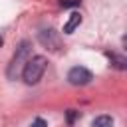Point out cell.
Segmentation results:
<instances>
[{"instance_id":"cell-1","label":"cell","mask_w":127,"mask_h":127,"mask_svg":"<svg viewBox=\"0 0 127 127\" xmlns=\"http://www.w3.org/2000/svg\"><path fill=\"white\" fill-rule=\"evenodd\" d=\"M46 65H48V60H46L44 56H32V58L26 62L24 69H22V79H24L28 85L38 83V81L42 79L44 71H46Z\"/></svg>"},{"instance_id":"cell-2","label":"cell","mask_w":127,"mask_h":127,"mask_svg":"<svg viewBox=\"0 0 127 127\" xmlns=\"http://www.w3.org/2000/svg\"><path fill=\"white\" fill-rule=\"evenodd\" d=\"M28 60H30V42L24 40L16 48V54H14V58H12V62L8 65V77L10 79H16L18 73H22V69H24V65H26Z\"/></svg>"},{"instance_id":"cell-3","label":"cell","mask_w":127,"mask_h":127,"mask_svg":"<svg viewBox=\"0 0 127 127\" xmlns=\"http://www.w3.org/2000/svg\"><path fill=\"white\" fill-rule=\"evenodd\" d=\"M91 79H93L91 71L85 69V67H81V65H75V67H71L67 71V81L71 85H87Z\"/></svg>"},{"instance_id":"cell-4","label":"cell","mask_w":127,"mask_h":127,"mask_svg":"<svg viewBox=\"0 0 127 127\" xmlns=\"http://www.w3.org/2000/svg\"><path fill=\"white\" fill-rule=\"evenodd\" d=\"M40 42H42L44 46L52 48V50H58V46H60V38H58V34H56L54 30H44V32H40Z\"/></svg>"},{"instance_id":"cell-5","label":"cell","mask_w":127,"mask_h":127,"mask_svg":"<svg viewBox=\"0 0 127 127\" xmlns=\"http://www.w3.org/2000/svg\"><path fill=\"white\" fill-rule=\"evenodd\" d=\"M79 24H81V14L79 12H71L69 18H67V22L64 24V34H71Z\"/></svg>"},{"instance_id":"cell-6","label":"cell","mask_w":127,"mask_h":127,"mask_svg":"<svg viewBox=\"0 0 127 127\" xmlns=\"http://www.w3.org/2000/svg\"><path fill=\"white\" fill-rule=\"evenodd\" d=\"M91 127H113V119L109 115H99V117L93 119Z\"/></svg>"},{"instance_id":"cell-7","label":"cell","mask_w":127,"mask_h":127,"mask_svg":"<svg viewBox=\"0 0 127 127\" xmlns=\"http://www.w3.org/2000/svg\"><path fill=\"white\" fill-rule=\"evenodd\" d=\"M107 56L115 62V65H117L119 69H125V58H123V56H115V54H107Z\"/></svg>"},{"instance_id":"cell-8","label":"cell","mask_w":127,"mask_h":127,"mask_svg":"<svg viewBox=\"0 0 127 127\" xmlns=\"http://www.w3.org/2000/svg\"><path fill=\"white\" fill-rule=\"evenodd\" d=\"M81 0H60V6H64V8H69V6H77Z\"/></svg>"},{"instance_id":"cell-9","label":"cell","mask_w":127,"mask_h":127,"mask_svg":"<svg viewBox=\"0 0 127 127\" xmlns=\"http://www.w3.org/2000/svg\"><path fill=\"white\" fill-rule=\"evenodd\" d=\"M30 127H48V123H46L42 117H36V119H34V123H32Z\"/></svg>"}]
</instances>
